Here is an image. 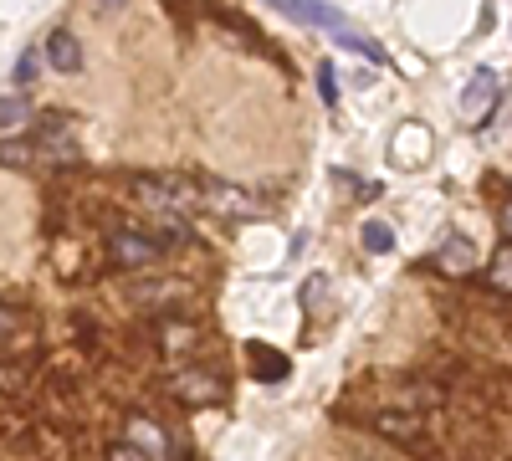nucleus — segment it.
I'll list each match as a JSON object with an SVG mask.
<instances>
[{"instance_id": "0eeeda50", "label": "nucleus", "mask_w": 512, "mask_h": 461, "mask_svg": "<svg viewBox=\"0 0 512 461\" xmlns=\"http://www.w3.org/2000/svg\"><path fill=\"white\" fill-rule=\"evenodd\" d=\"M113 262H118V267H154V262H164V251H159L154 236L123 231V236H113Z\"/></svg>"}, {"instance_id": "9b49d317", "label": "nucleus", "mask_w": 512, "mask_h": 461, "mask_svg": "<svg viewBox=\"0 0 512 461\" xmlns=\"http://www.w3.org/2000/svg\"><path fill=\"white\" fill-rule=\"evenodd\" d=\"M36 149H41V164H77L82 159V144L72 134H57L52 123L36 134Z\"/></svg>"}, {"instance_id": "4be33fe9", "label": "nucleus", "mask_w": 512, "mask_h": 461, "mask_svg": "<svg viewBox=\"0 0 512 461\" xmlns=\"http://www.w3.org/2000/svg\"><path fill=\"white\" fill-rule=\"evenodd\" d=\"M497 226H502V241H512V200L502 205V221H497Z\"/></svg>"}, {"instance_id": "f257e3e1", "label": "nucleus", "mask_w": 512, "mask_h": 461, "mask_svg": "<svg viewBox=\"0 0 512 461\" xmlns=\"http://www.w3.org/2000/svg\"><path fill=\"white\" fill-rule=\"evenodd\" d=\"M134 195L149 205V211H164V216H190V211H205V195L200 185H185V180H139Z\"/></svg>"}, {"instance_id": "7ed1b4c3", "label": "nucleus", "mask_w": 512, "mask_h": 461, "mask_svg": "<svg viewBox=\"0 0 512 461\" xmlns=\"http://www.w3.org/2000/svg\"><path fill=\"white\" fill-rule=\"evenodd\" d=\"M431 154H436L431 129H425V123H400L395 139H390V164L395 170H420V164H431Z\"/></svg>"}, {"instance_id": "6ab92c4d", "label": "nucleus", "mask_w": 512, "mask_h": 461, "mask_svg": "<svg viewBox=\"0 0 512 461\" xmlns=\"http://www.w3.org/2000/svg\"><path fill=\"white\" fill-rule=\"evenodd\" d=\"M318 93H323V103H328V108L338 103V77H333V62H323V67H318Z\"/></svg>"}, {"instance_id": "412c9836", "label": "nucleus", "mask_w": 512, "mask_h": 461, "mask_svg": "<svg viewBox=\"0 0 512 461\" xmlns=\"http://www.w3.org/2000/svg\"><path fill=\"white\" fill-rule=\"evenodd\" d=\"M108 461H154V456H144L134 441H123V446H113V456H108Z\"/></svg>"}, {"instance_id": "6e6552de", "label": "nucleus", "mask_w": 512, "mask_h": 461, "mask_svg": "<svg viewBox=\"0 0 512 461\" xmlns=\"http://www.w3.org/2000/svg\"><path fill=\"white\" fill-rule=\"evenodd\" d=\"M128 441H134L144 456H154V461H169V456H175V446H169L164 426H154L149 415H128Z\"/></svg>"}, {"instance_id": "ddd939ff", "label": "nucleus", "mask_w": 512, "mask_h": 461, "mask_svg": "<svg viewBox=\"0 0 512 461\" xmlns=\"http://www.w3.org/2000/svg\"><path fill=\"white\" fill-rule=\"evenodd\" d=\"M0 164H6V170H41L36 139H0Z\"/></svg>"}, {"instance_id": "20e7f679", "label": "nucleus", "mask_w": 512, "mask_h": 461, "mask_svg": "<svg viewBox=\"0 0 512 461\" xmlns=\"http://www.w3.org/2000/svg\"><path fill=\"white\" fill-rule=\"evenodd\" d=\"M200 195H205V211H210V216H226V221H251V216H262V200L246 195V190H236V185H226V180L200 185Z\"/></svg>"}, {"instance_id": "2eb2a0df", "label": "nucleus", "mask_w": 512, "mask_h": 461, "mask_svg": "<svg viewBox=\"0 0 512 461\" xmlns=\"http://www.w3.org/2000/svg\"><path fill=\"white\" fill-rule=\"evenodd\" d=\"M185 282H139V287H128V298H139V303H154V298H185Z\"/></svg>"}, {"instance_id": "9d476101", "label": "nucleus", "mask_w": 512, "mask_h": 461, "mask_svg": "<svg viewBox=\"0 0 512 461\" xmlns=\"http://www.w3.org/2000/svg\"><path fill=\"white\" fill-rule=\"evenodd\" d=\"M41 57H47L52 62V72H82V41L72 36V31H52L47 36V52H41Z\"/></svg>"}, {"instance_id": "4468645a", "label": "nucleus", "mask_w": 512, "mask_h": 461, "mask_svg": "<svg viewBox=\"0 0 512 461\" xmlns=\"http://www.w3.org/2000/svg\"><path fill=\"white\" fill-rule=\"evenodd\" d=\"M374 431H384V436H395V441H405V446L425 451V441H420V421H415V415H410V421H405V415H379Z\"/></svg>"}, {"instance_id": "f03ea898", "label": "nucleus", "mask_w": 512, "mask_h": 461, "mask_svg": "<svg viewBox=\"0 0 512 461\" xmlns=\"http://www.w3.org/2000/svg\"><path fill=\"white\" fill-rule=\"evenodd\" d=\"M497 103H502V77L492 67H477L472 82H466V93H461V103H456V113H461L466 129H482V123L497 113Z\"/></svg>"}, {"instance_id": "f8f14e48", "label": "nucleus", "mask_w": 512, "mask_h": 461, "mask_svg": "<svg viewBox=\"0 0 512 461\" xmlns=\"http://www.w3.org/2000/svg\"><path fill=\"white\" fill-rule=\"evenodd\" d=\"M246 354H251V374H256L262 385H277V380H287V359H282L277 349H267L262 339H251V344H246Z\"/></svg>"}, {"instance_id": "1a4fd4ad", "label": "nucleus", "mask_w": 512, "mask_h": 461, "mask_svg": "<svg viewBox=\"0 0 512 461\" xmlns=\"http://www.w3.org/2000/svg\"><path fill=\"white\" fill-rule=\"evenodd\" d=\"M436 267L446 272V277H466V272H472L477 267V246H472V236H446L441 241V251H436Z\"/></svg>"}, {"instance_id": "a211bd4d", "label": "nucleus", "mask_w": 512, "mask_h": 461, "mask_svg": "<svg viewBox=\"0 0 512 461\" xmlns=\"http://www.w3.org/2000/svg\"><path fill=\"white\" fill-rule=\"evenodd\" d=\"M26 118V98H0V129H16Z\"/></svg>"}, {"instance_id": "39448f33", "label": "nucleus", "mask_w": 512, "mask_h": 461, "mask_svg": "<svg viewBox=\"0 0 512 461\" xmlns=\"http://www.w3.org/2000/svg\"><path fill=\"white\" fill-rule=\"evenodd\" d=\"M277 11H287V16H297L303 26H318V31H333V41H344L354 26H349V16L338 11V6H323V0H272Z\"/></svg>"}, {"instance_id": "f3484780", "label": "nucleus", "mask_w": 512, "mask_h": 461, "mask_svg": "<svg viewBox=\"0 0 512 461\" xmlns=\"http://www.w3.org/2000/svg\"><path fill=\"white\" fill-rule=\"evenodd\" d=\"M364 251H374V257H384V251H390L395 246V231L390 226H384V221H364Z\"/></svg>"}, {"instance_id": "dca6fc26", "label": "nucleus", "mask_w": 512, "mask_h": 461, "mask_svg": "<svg viewBox=\"0 0 512 461\" xmlns=\"http://www.w3.org/2000/svg\"><path fill=\"white\" fill-rule=\"evenodd\" d=\"M492 287L497 292H512V241H502L492 251Z\"/></svg>"}, {"instance_id": "aec40b11", "label": "nucleus", "mask_w": 512, "mask_h": 461, "mask_svg": "<svg viewBox=\"0 0 512 461\" xmlns=\"http://www.w3.org/2000/svg\"><path fill=\"white\" fill-rule=\"evenodd\" d=\"M323 287H328L323 277H308V282H303V303H308V313L318 308V298H323Z\"/></svg>"}, {"instance_id": "423d86ee", "label": "nucleus", "mask_w": 512, "mask_h": 461, "mask_svg": "<svg viewBox=\"0 0 512 461\" xmlns=\"http://www.w3.org/2000/svg\"><path fill=\"white\" fill-rule=\"evenodd\" d=\"M169 395H175L180 405H221L226 390L216 374H205V369H180L175 380H169Z\"/></svg>"}]
</instances>
